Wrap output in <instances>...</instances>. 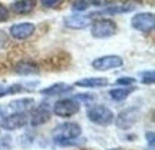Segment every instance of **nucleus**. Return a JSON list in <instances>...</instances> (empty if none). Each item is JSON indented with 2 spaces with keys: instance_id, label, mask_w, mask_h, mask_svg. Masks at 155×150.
Here are the masks:
<instances>
[{
  "instance_id": "obj_1",
  "label": "nucleus",
  "mask_w": 155,
  "mask_h": 150,
  "mask_svg": "<svg viewBox=\"0 0 155 150\" xmlns=\"http://www.w3.org/2000/svg\"><path fill=\"white\" fill-rule=\"evenodd\" d=\"M81 134H82V127L78 123H62L53 130V140L56 145L68 146L72 145L73 140H76Z\"/></svg>"
},
{
  "instance_id": "obj_21",
  "label": "nucleus",
  "mask_w": 155,
  "mask_h": 150,
  "mask_svg": "<svg viewBox=\"0 0 155 150\" xmlns=\"http://www.w3.org/2000/svg\"><path fill=\"white\" fill-rule=\"evenodd\" d=\"M63 3V0H42V5L46 9H55V7H59V6Z\"/></svg>"
},
{
  "instance_id": "obj_22",
  "label": "nucleus",
  "mask_w": 155,
  "mask_h": 150,
  "mask_svg": "<svg viewBox=\"0 0 155 150\" xmlns=\"http://www.w3.org/2000/svg\"><path fill=\"white\" fill-rule=\"evenodd\" d=\"M7 19H9V9L5 5L0 3V23L6 22Z\"/></svg>"
},
{
  "instance_id": "obj_28",
  "label": "nucleus",
  "mask_w": 155,
  "mask_h": 150,
  "mask_svg": "<svg viewBox=\"0 0 155 150\" xmlns=\"http://www.w3.org/2000/svg\"><path fill=\"white\" fill-rule=\"evenodd\" d=\"M108 150H121V149H108Z\"/></svg>"
},
{
  "instance_id": "obj_9",
  "label": "nucleus",
  "mask_w": 155,
  "mask_h": 150,
  "mask_svg": "<svg viewBox=\"0 0 155 150\" xmlns=\"http://www.w3.org/2000/svg\"><path fill=\"white\" fill-rule=\"evenodd\" d=\"M35 30H36V27H35L33 23L30 22L16 23L10 27V36L16 40H25L29 39L35 33Z\"/></svg>"
},
{
  "instance_id": "obj_3",
  "label": "nucleus",
  "mask_w": 155,
  "mask_h": 150,
  "mask_svg": "<svg viewBox=\"0 0 155 150\" xmlns=\"http://www.w3.org/2000/svg\"><path fill=\"white\" fill-rule=\"evenodd\" d=\"M116 23L111 19H98L91 26V34L95 39H108L116 33Z\"/></svg>"
},
{
  "instance_id": "obj_27",
  "label": "nucleus",
  "mask_w": 155,
  "mask_h": 150,
  "mask_svg": "<svg viewBox=\"0 0 155 150\" xmlns=\"http://www.w3.org/2000/svg\"><path fill=\"white\" fill-rule=\"evenodd\" d=\"M5 114H6V111H5V107L3 106H0V120L5 117Z\"/></svg>"
},
{
  "instance_id": "obj_17",
  "label": "nucleus",
  "mask_w": 155,
  "mask_h": 150,
  "mask_svg": "<svg viewBox=\"0 0 155 150\" xmlns=\"http://www.w3.org/2000/svg\"><path fill=\"white\" fill-rule=\"evenodd\" d=\"M134 87H118V89H112L109 92V97L112 100H115V102H122V100H125L128 96L131 95L134 92Z\"/></svg>"
},
{
  "instance_id": "obj_12",
  "label": "nucleus",
  "mask_w": 155,
  "mask_h": 150,
  "mask_svg": "<svg viewBox=\"0 0 155 150\" xmlns=\"http://www.w3.org/2000/svg\"><path fill=\"white\" fill-rule=\"evenodd\" d=\"M76 87H85V89H95V87H105L108 86V80L105 77H88L81 79L75 83Z\"/></svg>"
},
{
  "instance_id": "obj_19",
  "label": "nucleus",
  "mask_w": 155,
  "mask_h": 150,
  "mask_svg": "<svg viewBox=\"0 0 155 150\" xmlns=\"http://www.w3.org/2000/svg\"><path fill=\"white\" fill-rule=\"evenodd\" d=\"M141 82H142L144 84H154V82H155V73H154V70L141 73Z\"/></svg>"
},
{
  "instance_id": "obj_10",
  "label": "nucleus",
  "mask_w": 155,
  "mask_h": 150,
  "mask_svg": "<svg viewBox=\"0 0 155 150\" xmlns=\"http://www.w3.org/2000/svg\"><path fill=\"white\" fill-rule=\"evenodd\" d=\"M65 22V26L71 29H85L89 26L91 23V16H85V14H81V13H75L72 16H68L63 19Z\"/></svg>"
},
{
  "instance_id": "obj_26",
  "label": "nucleus",
  "mask_w": 155,
  "mask_h": 150,
  "mask_svg": "<svg viewBox=\"0 0 155 150\" xmlns=\"http://www.w3.org/2000/svg\"><path fill=\"white\" fill-rule=\"evenodd\" d=\"M147 140H150V150H154V132L147 133Z\"/></svg>"
},
{
  "instance_id": "obj_13",
  "label": "nucleus",
  "mask_w": 155,
  "mask_h": 150,
  "mask_svg": "<svg viewBox=\"0 0 155 150\" xmlns=\"http://www.w3.org/2000/svg\"><path fill=\"white\" fill-rule=\"evenodd\" d=\"M36 7V0H17L10 6L12 11L17 14H28Z\"/></svg>"
},
{
  "instance_id": "obj_5",
  "label": "nucleus",
  "mask_w": 155,
  "mask_h": 150,
  "mask_svg": "<svg viewBox=\"0 0 155 150\" xmlns=\"http://www.w3.org/2000/svg\"><path fill=\"white\" fill-rule=\"evenodd\" d=\"M81 105L76 99H61L58 100L53 106V113L59 117H71L79 113Z\"/></svg>"
},
{
  "instance_id": "obj_14",
  "label": "nucleus",
  "mask_w": 155,
  "mask_h": 150,
  "mask_svg": "<svg viewBox=\"0 0 155 150\" xmlns=\"http://www.w3.org/2000/svg\"><path fill=\"white\" fill-rule=\"evenodd\" d=\"M15 72H16L17 74H22V76H29V74H36V73H39V67L33 61L22 60L15 66Z\"/></svg>"
},
{
  "instance_id": "obj_15",
  "label": "nucleus",
  "mask_w": 155,
  "mask_h": 150,
  "mask_svg": "<svg viewBox=\"0 0 155 150\" xmlns=\"http://www.w3.org/2000/svg\"><path fill=\"white\" fill-rule=\"evenodd\" d=\"M72 86L71 84H66V83H55L43 89L40 93L42 95H46V96H56V95H63V93H68V92H72Z\"/></svg>"
},
{
  "instance_id": "obj_24",
  "label": "nucleus",
  "mask_w": 155,
  "mask_h": 150,
  "mask_svg": "<svg viewBox=\"0 0 155 150\" xmlns=\"http://www.w3.org/2000/svg\"><path fill=\"white\" fill-rule=\"evenodd\" d=\"M76 100H83V102H91V100H95V96L94 95H78L75 96Z\"/></svg>"
},
{
  "instance_id": "obj_6",
  "label": "nucleus",
  "mask_w": 155,
  "mask_h": 150,
  "mask_svg": "<svg viewBox=\"0 0 155 150\" xmlns=\"http://www.w3.org/2000/svg\"><path fill=\"white\" fill-rule=\"evenodd\" d=\"M124 64L121 56L116 55H108V56H102L98 57L92 61V67L95 70H99V72H106V70H111V69H118Z\"/></svg>"
},
{
  "instance_id": "obj_25",
  "label": "nucleus",
  "mask_w": 155,
  "mask_h": 150,
  "mask_svg": "<svg viewBox=\"0 0 155 150\" xmlns=\"http://www.w3.org/2000/svg\"><path fill=\"white\" fill-rule=\"evenodd\" d=\"M6 43H7V34H6L5 32H2V30H0V49H2V47H5Z\"/></svg>"
},
{
  "instance_id": "obj_2",
  "label": "nucleus",
  "mask_w": 155,
  "mask_h": 150,
  "mask_svg": "<svg viewBox=\"0 0 155 150\" xmlns=\"http://www.w3.org/2000/svg\"><path fill=\"white\" fill-rule=\"evenodd\" d=\"M88 119L95 124H99V126H109L114 123L115 116H114V111L106 107V106H92L88 109Z\"/></svg>"
},
{
  "instance_id": "obj_4",
  "label": "nucleus",
  "mask_w": 155,
  "mask_h": 150,
  "mask_svg": "<svg viewBox=\"0 0 155 150\" xmlns=\"http://www.w3.org/2000/svg\"><path fill=\"white\" fill-rule=\"evenodd\" d=\"M141 117V110L138 107H128L125 110H122L115 119L116 126L122 130H128L139 120Z\"/></svg>"
},
{
  "instance_id": "obj_20",
  "label": "nucleus",
  "mask_w": 155,
  "mask_h": 150,
  "mask_svg": "<svg viewBox=\"0 0 155 150\" xmlns=\"http://www.w3.org/2000/svg\"><path fill=\"white\" fill-rule=\"evenodd\" d=\"M88 6H89V3L86 2V0H76V2L72 5V10L76 11V13L78 11L81 13V11L86 10V9H88Z\"/></svg>"
},
{
  "instance_id": "obj_23",
  "label": "nucleus",
  "mask_w": 155,
  "mask_h": 150,
  "mask_svg": "<svg viewBox=\"0 0 155 150\" xmlns=\"http://www.w3.org/2000/svg\"><path fill=\"white\" fill-rule=\"evenodd\" d=\"M135 82V79L134 77H121L116 80V83L121 84V86H129V84H132Z\"/></svg>"
},
{
  "instance_id": "obj_7",
  "label": "nucleus",
  "mask_w": 155,
  "mask_h": 150,
  "mask_svg": "<svg viewBox=\"0 0 155 150\" xmlns=\"http://www.w3.org/2000/svg\"><path fill=\"white\" fill-rule=\"evenodd\" d=\"M131 26L138 32L148 33L155 26V16L154 13H137L131 19Z\"/></svg>"
},
{
  "instance_id": "obj_8",
  "label": "nucleus",
  "mask_w": 155,
  "mask_h": 150,
  "mask_svg": "<svg viewBox=\"0 0 155 150\" xmlns=\"http://www.w3.org/2000/svg\"><path fill=\"white\" fill-rule=\"evenodd\" d=\"M26 124H28V116L25 113H20V111L5 116L2 119V123H0L2 129H5V130H17L20 127H25Z\"/></svg>"
},
{
  "instance_id": "obj_16",
  "label": "nucleus",
  "mask_w": 155,
  "mask_h": 150,
  "mask_svg": "<svg viewBox=\"0 0 155 150\" xmlns=\"http://www.w3.org/2000/svg\"><path fill=\"white\" fill-rule=\"evenodd\" d=\"M33 103H35L33 99L25 97V99L13 100V102H10L9 107H10V109H13L15 111H20V113H25L26 110H29V109H32V107H33Z\"/></svg>"
},
{
  "instance_id": "obj_11",
  "label": "nucleus",
  "mask_w": 155,
  "mask_h": 150,
  "mask_svg": "<svg viewBox=\"0 0 155 150\" xmlns=\"http://www.w3.org/2000/svg\"><path fill=\"white\" fill-rule=\"evenodd\" d=\"M50 111L48 107H45V106H39L36 107L33 111H32V117H30V124L33 126V127H39V126H42L45 123H48L50 120Z\"/></svg>"
},
{
  "instance_id": "obj_18",
  "label": "nucleus",
  "mask_w": 155,
  "mask_h": 150,
  "mask_svg": "<svg viewBox=\"0 0 155 150\" xmlns=\"http://www.w3.org/2000/svg\"><path fill=\"white\" fill-rule=\"evenodd\" d=\"M23 86L22 84H13L10 87H6V89H2L0 90V97H5L7 95H16V93H20L23 92Z\"/></svg>"
}]
</instances>
